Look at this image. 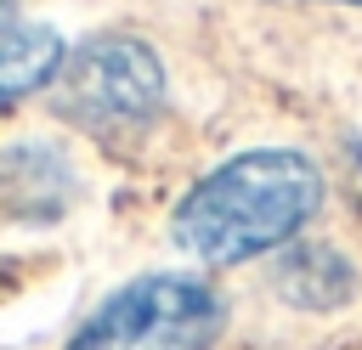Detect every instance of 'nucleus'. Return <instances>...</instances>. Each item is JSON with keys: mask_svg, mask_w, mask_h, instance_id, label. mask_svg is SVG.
<instances>
[{"mask_svg": "<svg viewBox=\"0 0 362 350\" xmlns=\"http://www.w3.org/2000/svg\"><path fill=\"white\" fill-rule=\"evenodd\" d=\"M11 6H17V0H0V28H11Z\"/></svg>", "mask_w": 362, "mask_h": 350, "instance_id": "423d86ee", "label": "nucleus"}, {"mask_svg": "<svg viewBox=\"0 0 362 350\" xmlns=\"http://www.w3.org/2000/svg\"><path fill=\"white\" fill-rule=\"evenodd\" d=\"M322 209V169L288 147H255L204 175L175 209V243L209 265L255 260L288 243Z\"/></svg>", "mask_w": 362, "mask_h": 350, "instance_id": "f257e3e1", "label": "nucleus"}, {"mask_svg": "<svg viewBox=\"0 0 362 350\" xmlns=\"http://www.w3.org/2000/svg\"><path fill=\"white\" fill-rule=\"evenodd\" d=\"M226 305L204 277L153 271L107 294L68 350H209L221 339Z\"/></svg>", "mask_w": 362, "mask_h": 350, "instance_id": "f03ea898", "label": "nucleus"}, {"mask_svg": "<svg viewBox=\"0 0 362 350\" xmlns=\"http://www.w3.org/2000/svg\"><path fill=\"white\" fill-rule=\"evenodd\" d=\"M62 56L68 51H62L57 28H45V23H11V28H0V113L11 102H23V96L45 90L57 79Z\"/></svg>", "mask_w": 362, "mask_h": 350, "instance_id": "20e7f679", "label": "nucleus"}, {"mask_svg": "<svg viewBox=\"0 0 362 350\" xmlns=\"http://www.w3.org/2000/svg\"><path fill=\"white\" fill-rule=\"evenodd\" d=\"M351 6H362V0H351Z\"/></svg>", "mask_w": 362, "mask_h": 350, "instance_id": "0eeeda50", "label": "nucleus"}, {"mask_svg": "<svg viewBox=\"0 0 362 350\" xmlns=\"http://www.w3.org/2000/svg\"><path fill=\"white\" fill-rule=\"evenodd\" d=\"M51 90H57L62 119H74L85 130H119V124H141L158 113L164 68L147 40L102 34V40H85L79 51L62 56Z\"/></svg>", "mask_w": 362, "mask_h": 350, "instance_id": "7ed1b4c3", "label": "nucleus"}, {"mask_svg": "<svg viewBox=\"0 0 362 350\" xmlns=\"http://www.w3.org/2000/svg\"><path fill=\"white\" fill-rule=\"evenodd\" d=\"M351 288H356V277H351L345 254H334V248L305 243V248H288L277 260V294L305 305V310H334L351 299Z\"/></svg>", "mask_w": 362, "mask_h": 350, "instance_id": "39448f33", "label": "nucleus"}]
</instances>
